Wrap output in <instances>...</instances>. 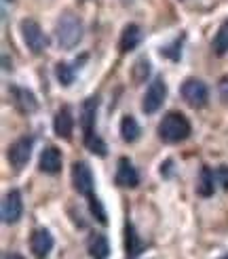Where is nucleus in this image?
Returning <instances> with one entry per match:
<instances>
[{
  "mask_svg": "<svg viewBox=\"0 0 228 259\" xmlns=\"http://www.w3.org/2000/svg\"><path fill=\"white\" fill-rule=\"evenodd\" d=\"M180 95L190 108H205L209 101V89L201 78H186L180 87Z\"/></svg>",
  "mask_w": 228,
  "mask_h": 259,
  "instance_id": "20e7f679",
  "label": "nucleus"
},
{
  "mask_svg": "<svg viewBox=\"0 0 228 259\" xmlns=\"http://www.w3.org/2000/svg\"><path fill=\"white\" fill-rule=\"evenodd\" d=\"M171 169H173V162L167 160L165 164H161V175H163L165 179H169V177H171Z\"/></svg>",
  "mask_w": 228,
  "mask_h": 259,
  "instance_id": "bb28decb",
  "label": "nucleus"
},
{
  "mask_svg": "<svg viewBox=\"0 0 228 259\" xmlns=\"http://www.w3.org/2000/svg\"><path fill=\"white\" fill-rule=\"evenodd\" d=\"M142 42V28L137 23H129L125 25L121 32V40H119V51L125 53H131L133 49H137V45Z\"/></svg>",
  "mask_w": 228,
  "mask_h": 259,
  "instance_id": "dca6fc26",
  "label": "nucleus"
},
{
  "mask_svg": "<svg viewBox=\"0 0 228 259\" xmlns=\"http://www.w3.org/2000/svg\"><path fill=\"white\" fill-rule=\"evenodd\" d=\"M220 259H228V253H226V255H222V257H220Z\"/></svg>",
  "mask_w": 228,
  "mask_h": 259,
  "instance_id": "c85d7f7f",
  "label": "nucleus"
},
{
  "mask_svg": "<svg viewBox=\"0 0 228 259\" xmlns=\"http://www.w3.org/2000/svg\"><path fill=\"white\" fill-rule=\"evenodd\" d=\"M83 40V21L81 17L72 11L61 13L57 23H55V42L59 49H74Z\"/></svg>",
  "mask_w": 228,
  "mask_h": 259,
  "instance_id": "f03ea898",
  "label": "nucleus"
},
{
  "mask_svg": "<svg viewBox=\"0 0 228 259\" xmlns=\"http://www.w3.org/2000/svg\"><path fill=\"white\" fill-rule=\"evenodd\" d=\"M218 93H220L222 103H228V76L220 80V84H218Z\"/></svg>",
  "mask_w": 228,
  "mask_h": 259,
  "instance_id": "a878e982",
  "label": "nucleus"
},
{
  "mask_svg": "<svg viewBox=\"0 0 228 259\" xmlns=\"http://www.w3.org/2000/svg\"><path fill=\"white\" fill-rule=\"evenodd\" d=\"M144 249H146L144 240L139 238V234L135 232L133 224L127 222L125 224V253H127V257H129V259H137L139 255H142Z\"/></svg>",
  "mask_w": 228,
  "mask_h": 259,
  "instance_id": "f3484780",
  "label": "nucleus"
},
{
  "mask_svg": "<svg viewBox=\"0 0 228 259\" xmlns=\"http://www.w3.org/2000/svg\"><path fill=\"white\" fill-rule=\"evenodd\" d=\"M32 148H34V137H30V135H21L19 139L13 141L7 150V158H9V164L13 169L21 171L23 166L30 162Z\"/></svg>",
  "mask_w": 228,
  "mask_h": 259,
  "instance_id": "39448f33",
  "label": "nucleus"
},
{
  "mask_svg": "<svg viewBox=\"0 0 228 259\" xmlns=\"http://www.w3.org/2000/svg\"><path fill=\"white\" fill-rule=\"evenodd\" d=\"M165 99H167V84H165L163 80V76H157L155 80H152L146 89V95L142 99V112L144 114H157L161 108H163V103Z\"/></svg>",
  "mask_w": 228,
  "mask_h": 259,
  "instance_id": "423d86ee",
  "label": "nucleus"
},
{
  "mask_svg": "<svg viewBox=\"0 0 228 259\" xmlns=\"http://www.w3.org/2000/svg\"><path fill=\"white\" fill-rule=\"evenodd\" d=\"M97 103L99 97L93 95L89 97L83 103V110H81V126H83V137H89L95 133V116H97Z\"/></svg>",
  "mask_w": 228,
  "mask_h": 259,
  "instance_id": "ddd939ff",
  "label": "nucleus"
},
{
  "mask_svg": "<svg viewBox=\"0 0 228 259\" xmlns=\"http://www.w3.org/2000/svg\"><path fill=\"white\" fill-rule=\"evenodd\" d=\"M3 259H25L21 253H5Z\"/></svg>",
  "mask_w": 228,
  "mask_h": 259,
  "instance_id": "cd10ccee",
  "label": "nucleus"
},
{
  "mask_svg": "<svg viewBox=\"0 0 228 259\" xmlns=\"http://www.w3.org/2000/svg\"><path fill=\"white\" fill-rule=\"evenodd\" d=\"M11 97H13V106H15L21 114H34L38 110V99L30 89L11 87Z\"/></svg>",
  "mask_w": 228,
  "mask_h": 259,
  "instance_id": "9b49d317",
  "label": "nucleus"
},
{
  "mask_svg": "<svg viewBox=\"0 0 228 259\" xmlns=\"http://www.w3.org/2000/svg\"><path fill=\"white\" fill-rule=\"evenodd\" d=\"M87 253L91 259H108L110 257V242L106 234L101 232H91L87 238Z\"/></svg>",
  "mask_w": 228,
  "mask_h": 259,
  "instance_id": "2eb2a0df",
  "label": "nucleus"
},
{
  "mask_svg": "<svg viewBox=\"0 0 228 259\" xmlns=\"http://www.w3.org/2000/svg\"><path fill=\"white\" fill-rule=\"evenodd\" d=\"M215 173L209 169V166H203L199 179H197V194L201 198H209L213 196V190H215Z\"/></svg>",
  "mask_w": 228,
  "mask_h": 259,
  "instance_id": "a211bd4d",
  "label": "nucleus"
},
{
  "mask_svg": "<svg viewBox=\"0 0 228 259\" xmlns=\"http://www.w3.org/2000/svg\"><path fill=\"white\" fill-rule=\"evenodd\" d=\"M19 32H21L23 42H25V47H28L30 53L41 55L43 51L47 49V42H49V40H47V36H45V32H43V28L38 25V21L30 19V17H25V19L19 23Z\"/></svg>",
  "mask_w": 228,
  "mask_h": 259,
  "instance_id": "7ed1b4c3",
  "label": "nucleus"
},
{
  "mask_svg": "<svg viewBox=\"0 0 228 259\" xmlns=\"http://www.w3.org/2000/svg\"><path fill=\"white\" fill-rule=\"evenodd\" d=\"M193 133V126H190V120L182 112L177 110H171L163 116V120L159 122L157 126V135L163 144H169V146H175V144H182L186 141Z\"/></svg>",
  "mask_w": 228,
  "mask_h": 259,
  "instance_id": "f257e3e1",
  "label": "nucleus"
},
{
  "mask_svg": "<svg viewBox=\"0 0 228 259\" xmlns=\"http://www.w3.org/2000/svg\"><path fill=\"white\" fill-rule=\"evenodd\" d=\"M23 215V198L19 190H11L5 194L3 204H0V217H3V224L13 226L17 224Z\"/></svg>",
  "mask_w": 228,
  "mask_h": 259,
  "instance_id": "6e6552de",
  "label": "nucleus"
},
{
  "mask_svg": "<svg viewBox=\"0 0 228 259\" xmlns=\"http://www.w3.org/2000/svg\"><path fill=\"white\" fill-rule=\"evenodd\" d=\"M211 49H213V53L218 57H224L228 53V21H224L218 28V32H215Z\"/></svg>",
  "mask_w": 228,
  "mask_h": 259,
  "instance_id": "aec40b11",
  "label": "nucleus"
},
{
  "mask_svg": "<svg viewBox=\"0 0 228 259\" xmlns=\"http://www.w3.org/2000/svg\"><path fill=\"white\" fill-rule=\"evenodd\" d=\"M87 202H89V211H91V215L95 217V222H99L101 226H106L108 224V213L104 209V204H101V200L93 194L91 198H87Z\"/></svg>",
  "mask_w": 228,
  "mask_h": 259,
  "instance_id": "b1692460",
  "label": "nucleus"
},
{
  "mask_svg": "<svg viewBox=\"0 0 228 259\" xmlns=\"http://www.w3.org/2000/svg\"><path fill=\"white\" fill-rule=\"evenodd\" d=\"M148 74H150V61H148L146 57H139V59L133 63V70H131L133 82H135V84H142V82H146Z\"/></svg>",
  "mask_w": 228,
  "mask_h": 259,
  "instance_id": "4be33fe9",
  "label": "nucleus"
},
{
  "mask_svg": "<svg viewBox=\"0 0 228 259\" xmlns=\"http://www.w3.org/2000/svg\"><path fill=\"white\" fill-rule=\"evenodd\" d=\"M215 179H218V184L222 190L228 192V164H222L218 171H215Z\"/></svg>",
  "mask_w": 228,
  "mask_h": 259,
  "instance_id": "393cba45",
  "label": "nucleus"
},
{
  "mask_svg": "<svg viewBox=\"0 0 228 259\" xmlns=\"http://www.w3.org/2000/svg\"><path fill=\"white\" fill-rule=\"evenodd\" d=\"M55 247V238L47 228H34L30 234V251L36 259H47Z\"/></svg>",
  "mask_w": 228,
  "mask_h": 259,
  "instance_id": "1a4fd4ad",
  "label": "nucleus"
},
{
  "mask_svg": "<svg viewBox=\"0 0 228 259\" xmlns=\"http://www.w3.org/2000/svg\"><path fill=\"white\" fill-rule=\"evenodd\" d=\"M72 186L74 190L85 198H91L95 194V181H93V173L91 166L83 160H76L72 164Z\"/></svg>",
  "mask_w": 228,
  "mask_h": 259,
  "instance_id": "0eeeda50",
  "label": "nucleus"
},
{
  "mask_svg": "<svg viewBox=\"0 0 228 259\" xmlns=\"http://www.w3.org/2000/svg\"><path fill=\"white\" fill-rule=\"evenodd\" d=\"M53 131L61 139H72V133H74V116H72V110L68 106H63L61 110H57L55 118H53Z\"/></svg>",
  "mask_w": 228,
  "mask_h": 259,
  "instance_id": "4468645a",
  "label": "nucleus"
},
{
  "mask_svg": "<svg viewBox=\"0 0 228 259\" xmlns=\"http://www.w3.org/2000/svg\"><path fill=\"white\" fill-rule=\"evenodd\" d=\"M55 76H57V80H59L61 87H70L74 82V78H76V72H74V68L70 66V63L59 61L55 66Z\"/></svg>",
  "mask_w": 228,
  "mask_h": 259,
  "instance_id": "412c9836",
  "label": "nucleus"
},
{
  "mask_svg": "<svg viewBox=\"0 0 228 259\" xmlns=\"http://www.w3.org/2000/svg\"><path fill=\"white\" fill-rule=\"evenodd\" d=\"M114 181H117L119 188H125V190L137 188V184H139V173L135 171V166H133V162H131L129 158H119Z\"/></svg>",
  "mask_w": 228,
  "mask_h": 259,
  "instance_id": "9d476101",
  "label": "nucleus"
},
{
  "mask_svg": "<svg viewBox=\"0 0 228 259\" xmlns=\"http://www.w3.org/2000/svg\"><path fill=\"white\" fill-rule=\"evenodd\" d=\"M61 166H63L61 152L55 146H47L41 152V158H38V169L47 175H57V173H61Z\"/></svg>",
  "mask_w": 228,
  "mask_h": 259,
  "instance_id": "f8f14e48",
  "label": "nucleus"
},
{
  "mask_svg": "<svg viewBox=\"0 0 228 259\" xmlns=\"http://www.w3.org/2000/svg\"><path fill=\"white\" fill-rule=\"evenodd\" d=\"M139 135H142V128H139L137 120L133 118V116H123L121 118V137L125 144H133V141L139 139Z\"/></svg>",
  "mask_w": 228,
  "mask_h": 259,
  "instance_id": "6ab92c4d",
  "label": "nucleus"
},
{
  "mask_svg": "<svg viewBox=\"0 0 228 259\" xmlns=\"http://www.w3.org/2000/svg\"><path fill=\"white\" fill-rule=\"evenodd\" d=\"M83 139H85V146H87V150H89V152H93V154H97L99 158H104L106 154H108V146L104 144V139H101L97 133L89 135V137H83Z\"/></svg>",
  "mask_w": 228,
  "mask_h": 259,
  "instance_id": "5701e85b",
  "label": "nucleus"
}]
</instances>
